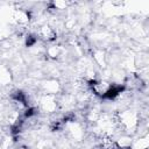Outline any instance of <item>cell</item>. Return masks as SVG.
I'll return each mask as SVG.
<instances>
[{
  "mask_svg": "<svg viewBox=\"0 0 149 149\" xmlns=\"http://www.w3.org/2000/svg\"><path fill=\"white\" fill-rule=\"evenodd\" d=\"M36 42H37V37L34 35H28L26 37V45L27 47H33Z\"/></svg>",
  "mask_w": 149,
  "mask_h": 149,
  "instance_id": "cell-1",
  "label": "cell"
}]
</instances>
